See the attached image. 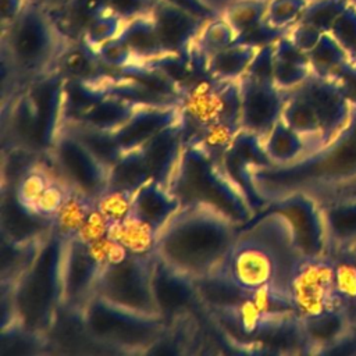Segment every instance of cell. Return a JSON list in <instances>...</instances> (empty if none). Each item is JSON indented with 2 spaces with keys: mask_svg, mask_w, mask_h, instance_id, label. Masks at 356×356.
<instances>
[{
  "mask_svg": "<svg viewBox=\"0 0 356 356\" xmlns=\"http://www.w3.org/2000/svg\"><path fill=\"white\" fill-rule=\"evenodd\" d=\"M321 355L356 356V320H352L343 332L330 346H327Z\"/></svg>",
  "mask_w": 356,
  "mask_h": 356,
  "instance_id": "obj_42",
  "label": "cell"
},
{
  "mask_svg": "<svg viewBox=\"0 0 356 356\" xmlns=\"http://www.w3.org/2000/svg\"><path fill=\"white\" fill-rule=\"evenodd\" d=\"M104 64L95 49L83 40H74L63 49L56 60L54 70L65 79H92L104 74Z\"/></svg>",
  "mask_w": 356,
  "mask_h": 356,
  "instance_id": "obj_26",
  "label": "cell"
},
{
  "mask_svg": "<svg viewBox=\"0 0 356 356\" xmlns=\"http://www.w3.org/2000/svg\"><path fill=\"white\" fill-rule=\"evenodd\" d=\"M95 207V197L70 185L67 196L51 221V229L65 239L74 238Z\"/></svg>",
  "mask_w": 356,
  "mask_h": 356,
  "instance_id": "obj_27",
  "label": "cell"
},
{
  "mask_svg": "<svg viewBox=\"0 0 356 356\" xmlns=\"http://www.w3.org/2000/svg\"><path fill=\"white\" fill-rule=\"evenodd\" d=\"M313 74L309 56L299 49L288 35L274 43L273 51V78L275 85L289 92L303 83Z\"/></svg>",
  "mask_w": 356,
  "mask_h": 356,
  "instance_id": "obj_22",
  "label": "cell"
},
{
  "mask_svg": "<svg viewBox=\"0 0 356 356\" xmlns=\"http://www.w3.org/2000/svg\"><path fill=\"white\" fill-rule=\"evenodd\" d=\"M241 228L231 216L213 204L185 203L160 229L154 254L172 268L200 280L222 263Z\"/></svg>",
  "mask_w": 356,
  "mask_h": 356,
  "instance_id": "obj_2",
  "label": "cell"
},
{
  "mask_svg": "<svg viewBox=\"0 0 356 356\" xmlns=\"http://www.w3.org/2000/svg\"><path fill=\"white\" fill-rule=\"evenodd\" d=\"M355 63H356V61H355Z\"/></svg>",
  "mask_w": 356,
  "mask_h": 356,
  "instance_id": "obj_48",
  "label": "cell"
},
{
  "mask_svg": "<svg viewBox=\"0 0 356 356\" xmlns=\"http://www.w3.org/2000/svg\"><path fill=\"white\" fill-rule=\"evenodd\" d=\"M149 15L165 54H188L195 39L207 22L163 0H157Z\"/></svg>",
  "mask_w": 356,
  "mask_h": 356,
  "instance_id": "obj_18",
  "label": "cell"
},
{
  "mask_svg": "<svg viewBox=\"0 0 356 356\" xmlns=\"http://www.w3.org/2000/svg\"><path fill=\"white\" fill-rule=\"evenodd\" d=\"M250 184L263 203L293 191L317 200L356 192V99L348 122L325 146L286 165L254 167Z\"/></svg>",
  "mask_w": 356,
  "mask_h": 356,
  "instance_id": "obj_1",
  "label": "cell"
},
{
  "mask_svg": "<svg viewBox=\"0 0 356 356\" xmlns=\"http://www.w3.org/2000/svg\"><path fill=\"white\" fill-rule=\"evenodd\" d=\"M152 102H143L117 92H108L86 102L64 107V121L92 129L111 132L128 121L135 111Z\"/></svg>",
  "mask_w": 356,
  "mask_h": 356,
  "instance_id": "obj_16",
  "label": "cell"
},
{
  "mask_svg": "<svg viewBox=\"0 0 356 356\" xmlns=\"http://www.w3.org/2000/svg\"><path fill=\"white\" fill-rule=\"evenodd\" d=\"M68 185L97 199L110 182V167L88 147L65 124L49 153Z\"/></svg>",
  "mask_w": 356,
  "mask_h": 356,
  "instance_id": "obj_10",
  "label": "cell"
},
{
  "mask_svg": "<svg viewBox=\"0 0 356 356\" xmlns=\"http://www.w3.org/2000/svg\"><path fill=\"white\" fill-rule=\"evenodd\" d=\"M82 317L90 339L110 352L146 353L167 327L159 314L135 312L99 295L90 298Z\"/></svg>",
  "mask_w": 356,
  "mask_h": 356,
  "instance_id": "obj_7",
  "label": "cell"
},
{
  "mask_svg": "<svg viewBox=\"0 0 356 356\" xmlns=\"http://www.w3.org/2000/svg\"><path fill=\"white\" fill-rule=\"evenodd\" d=\"M28 3H32L43 10H51L56 8L57 6H60L64 0H26Z\"/></svg>",
  "mask_w": 356,
  "mask_h": 356,
  "instance_id": "obj_46",
  "label": "cell"
},
{
  "mask_svg": "<svg viewBox=\"0 0 356 356\" xmlns=\"http://www.w3.org/2000/svg\"><path fill=\"white\" fill-rule=\"evenodd\" d=\"M157 0H106V11L115 14L122 21H129L152 11Z\"/></svg>",
  "mask_w": 356,
  "mask_h": 356,
  "instance_id": "obj_41",
  "label": "cell"
},
{
  "mask_svg": "<svg viewBox=\"0 0 356 356\" xmlns=\"http://www.w3.org/2000/svg\"><path fill=\"white\" fill-rule=\"evenodd\" d=\"M1 7H0V15H1V22L3 25H8L13 22L19 13L24 10L26 6V0H0Z\"/></svg>",
  "mask_w": 356,
  "mask_h": 356,
  "instance_id": "obj_45",
  "label": "cell"
},
{
  "mask_svg": "<svg viewBox=\"0 0 356 356\" xmlns=\"http://www.w3.org/2000/svg\"><path fill=\"white\" fill-rule=\"evenodd\" d=\"M153 293L159 313L165 321L188 316L199 307L202 299L196 280L165 264L154 254Z\"/></svg>",
  "mask_w": 356,
  "mask_h": 356,
  "instance_id": "obj_15",
  "label": "cell"
},
{
  "mask_svg": "<svg viewBox=\"0 0 356 356\" xmlns=\"http://www.w3.org/2000/svg\"><path fill=\"white\" fill-rule=\"evenodd\" d=\"M241 131L264 138L281 118L288 92L281 90L273 76L245 72L239 79Z\"/></svg>",
  "mask_w": 356,
  "mask_h": 356,
  "instance_id": "obj_13",
  "label": "cell"
},
{
  "mask_svg": "<svg viewBox=\"0 0 356 356\" xmlns=\"http://www.w3.org/2000/svg\"><path fill=\"white\" fill-rule=\"evenodd\" d=\"M324 217L328 254L356 243V192L318 200Z\"/></svg>",
  "mask_w": 356,
  "mask_h": 356,
  "instance_id": "obj_20",
  "label": "cell"
},
{
  "mask_svg": "<svg viewBox=\"0 0 356 356\" xmlns=\"http://www.w3.org/2000/svg\"><path fill=\"white\" fill-rule=\"evenodd\" d=\"M214 273L248 295L266 288H275L288 293V281L273 250L245 231L239 232Z\"/></svg>",
  "mask_w": 356,
  "mask_h": 356,
  "instance_id": "obj_8",
  "label": "cell"
},
{
  "mask_svg": "<svg viewBox=\"0 0 356 356\" xmlns=\"http://www.w3.org/2000/svg\"><path fill=\"white\" fill-rule=\"evenodd\" d=\"M170 4H174L204 21H211L214 18H218V14L216 10L204 4L202 0H163Z\"/></svg>",
  "mask_w": 356,
  "mask_h": 356,
  "instance_id": "obj_44",
  "label": "cell"
},
{
  "mask_svg": "<svg viewBox=\"0 0 356 356\" xmlns=\"http://www.w3.org/2000/svg\"><path fill=\"white\" fill-rule=\"evenodd\" d=\"M96 53H97L100 61L106 67H108L111 70H117V71L127 68L129 65L138 64V63H143L136 58V56L131 51V49L118 36L106 42L104 44L99 46L96 49Z\"/></svg>",
  "mask_w": 356,
  "mask_h": 356,
  "instance_id": "obj_40",
  "label": "cell"
},
{
  "mask_svg": "<svg viewBox=\"0 0 356 356\" xmlns=\"http://www.w3.org/2000/svg\"><path fill=\"white\" fill-rule=\"evenodd\" d=\"M153 264L154 252L128 254L102 270L95 295L135 312L161 316L153 293Z\"/></svg>",
  "mask_w": 356,
  "mask_h": 356,
  "instance_id": "obj_9",
  "label": "cell"
},
{
  "mask_svg": "<svg viewBox=\"0 0 356 356\" xmlns=\"http://www.w3.org/2000/svg\"><path fill=\"white\" fill-rule=\"evenodd\" d=\"M182 120L181 102L147 103L134 115L111 131L110 135L122 153L132 150L150 140L157 134Z\"/></svg>",
  "mask_w": 356,
  "mask_h": 356,
  "instance_id": "obj_17",
  "label": "cell"
},
{
  "mask_svg": "<svg viewBox=\"0 0 356 356\" xmlns=\"http://www.w3.org/2000/svg\"><path fill=\"white\" fill-rule=\"evenodd\" d=\"M184 147V122L182 120L150 140L138 146L143 167L149 179L163 185L170 184L179 156Z\"/></svg>",
  "mask_w": 356,
  "mask_h": 356,
  "instance_id": "obj_19",
  "label": "cell"
},
{
  "mask_svg": "<svg viewBox=\"0 0 356 356\" xmlns=\"http://www.w3.org/2000/svg\"><path fill=\"white\" fill-rule=\"evenodd\" d=\"M235 40V32L224 18H214L207 21L200 33L195 39L192 47L197 50L207 60L217 51L232 44Z\"/></svg>",
  "mask_w": 356,
  "mask_h": 356,
  "instance_id": "obj_33",
  "label": "cell"
},
{
  "mask_svg": "<svg viewBox=\"0 0 356 356\" xmlns=\"http://www.w3.org/2000/svg\"><path fill=\"white\" fill-rule=\"evenodd\" d=\"M312 71L320 76L338 78L350 61L348 53L330 32L321 35L316 46L307 51Z\"/></svg>",
  "mask_w": 356,
  "mask_h": 356,
  "instance_id": "obj_31",
  "label": "cell"
},
{
  "mask_svg": "<svg viewBox=\"0 0 356 356\" xmlns=\"http://www.w3.org/2000/svg\"><path fill=\"white\" fill-rule=\"evenodd\" d=\"M330 33L348 53L350 61H356V6H349L341 13L334 22Z\"/></svg>",
  "mask_w": 356,
  "mask_h": 356,
  "instance_id": "obj_39",
  "label": "cell"
},
{
  "mask_svg": "<svg viewBox=\"0 0 356 356\" xmlns=\"http://www.w3.org/2000/svg\"><path fill=\"white\" fill-rule=\"evenodd\" d=\"M67 241L51 229L14 285L17 323L31 331L47 334L61 307Z\"/></svg>",
  "mask_w": 356,
  "mask_h": 356,
  "instance_id": "obj_5",
  "label": "cell"
},
{
  "mask_svg": "<svg viewBox=\"0 0 356 356\" xmlns=\"http://www.w3.org/2000/svg\"><path fill=\"white\" fill-rule=\"evenodd\" d=\"M288 295L300 317L341 307L335 285V264L331 254L305 257L296 267Z\"/></svg>",
  "mask_w": 356,
  "mask_h": 356,
  "instance_id": "obj_11",
  "label": "cell"
},
{
  "mask_svg": "<svg viewBox=\"0 0 356 356\" xmlns=\"http://www.w3.org/2000/svg\"><path fill=\"white\" fill-rule=\"evenodd\" d=\"M60 39L65 38L49 14L26 3L19 15L3 29V57L8 58L17 78L22 76L29 82L54 70L56 60L65 47Z\"/></svg>",
  "mask_w": 356,
  "mask_h": 356,
  "instance_id": "obj_6",
  "label": "cell"
},
{
  "mask_svg": "<svg viewBox=\"0 0 356 356\" xmlns=\"http://www.w3.org/2000/svg\"><path fill=\"white\" fill-rule=\"evenodd\" d=\"M259 49L261 47L232 43L207 60L206 71L210 76L220 81H236L248 71Z\"/></svg>",
  "mask_w": 356,
  "mask_h": 356,
  "instance_id": "obj_28",
  "label": "cell"
},
{
  "mask_svg": "<svg viewBox=\"0 0 356 356\" xmlns=\"http://www.w3.org/2000/svg\"><path fill=\"white\" fill-rule=\"evenodd\" d=\"M353 99L337 78L312 74L289 90L281 118L307 145L309 154L325 146L345 127Z\"/></svg>",
  "mask_w": 356,
  "mask_h": 356,
  "instance_id": "obj_3",
  "label": "cell"
},
{
  "mask_svg": "<svg viewBox=\"0 0 356 356\" xmlns=\"http://www.w3.org/2000/svg\"><path fill=\"white\" fill-rule=\"evenodd\" d=\"M168 188L181 204L191 202L213 204L242 227L254 217L256 207L242 185L222 163L196 146L184 143Z\"/></svg>",
  "mask_w": 356,
  "mask_h": 356,
  "instance_id": "obj_4",
  "label": "cell"
},
{
  "mask_svg": "<svg viewBox=\"0 0 356 356\" xmlns=\"http://www.w3.org/2000/svg\"><path fill=\"white\" fill-rule=\"evenodd\" d=\"M264 210L277 211L285 217L303 257L328 254L324 217L314 196L300 191L288 192L267 202Z\"/></svg>",
  "mask_w": 356,
  "mask_h": 356,
  "instance_id": "obj_12",
  "label": "cell"
},
{
  "mask_svg": "<svg viewBox=\"0 0 356 356\" xmlns=\"http://www.w3.org/2000/svg\"><path fill=\"white\" fill-rule=\"evenodd\" d=\"M267 3L266 0H239L225 8L224 19L234 29L235 38L264 19Z\"/></svg>",
  "mask_w": 356,
  "mask_h": 356,
  "instance_id": "obj_34",
  "label": "cell"
},
{
  "mask_svg": "<svg viewBox=\"0 0 356 356\" xmlns=\"http://www.w3.org/2000/svg\"><path fill=\"white\" fill-rule=\"evenodd\" d=\"M323 32H320L318 29L303 24V22H296L288 32V38L303 51H310L316 43L318 42V39L321 38Z\"/></svg>",
  "mask_w": 356,
  "mask_h": 356,
  "instance_id": "obj_43",
  "label": "cell"
},
{
  "mask_svg": "<svg viewBox=\"0 0 356 356\" xmlns=\"http://www.w3.org/2000/svg\"><path fill=\"white\" fill-rule=\"evenodd\" d=\"M134 193L135 192L132 191L108 186L96 199V209L106 218L110 227L118 224L129 214L132 209Z\"/></svg>",
  "mask_w": 356,
  "mask_h": 356,
  "instance_id": "obj_36",
  "label": "cell"
},
{
  "mask_svg": "<svg viewBox=\"0 0 356 356\" xmlns=\"http://www.w3.org/2000/svg\"><path fill=\"white\" fill-rule=\"evenodd\" d=\"M349 6V0H309L299 22L307 24L320 32H330L337 18Z\"/></svg>",
  "mask_w": 356,
  "mask_h": 356,
  "instance_id": "obj_35",
  "label": "cell"
},
{
  "mask_svg": "<svg viewBox=\"0 0 356 356\" xmlns=\"http://www.w3.org/2000/svg\"><path fill=\"white\" fill-rule=\"evenodd\" d=\"M350 317L342 307H335L320 314L302 317L309 355H321L348 327Z\"/></svg>",
  "mask_w": 356,
  "mask_h": 356,
  "instance_id": "obj_25",
  "label": "cell"
},
{
  "mask_svg": "<svg viewBox=\"0 0 356 356\" xmlns=\"http://www.w3.org/2000/svg\"><path fill=\"white\" fill-rule=\"evenodd\" d=\"M349 1H350L353 6H356V0H349Z\"/></svg>",
  "mask_w": 356,
  "mask_h": 356,
  "instance_id": "obj_47",
  "label": "cell"
},
{
  "mask_svg": "<svg viewBox=\"0 0 356 356\" xmlns=\"http://www.w3.org/2000/svg\"><path fill=\"white\" fill-rule=\"evenodd\" d=\"M181 207V200L167 185L149 179L135 193L131 211L159 231Z\"/></svg>",
  "mask_w": 356,
  "mask_h": 356,
  "instance_id": "obj_21",
  "label": "cell"
},
{
  "mask_svg": "<svg viewBox=\"0 0 356 356\" xmlns=\"http://www.w3.org/2000/svg\"><path fill=\"white\" fill-rule=\"evenodd\" d=\"M309 0H270L264 19L274 28L291 29L303 14Z\"/></svg>",
  "mask_w": 356,
  "mask_h": 356,
  "instance_id": "obj_37",
  "label": "cell"
},
{
  "mask_svg": "<svg viewBox=\"0 0 356 356\" xmlns=\"http://www.w3.org/2000/svg\"><path fill=\"white\" fill-rule=\"evenodd\" d=\"M106 11V0H64L46 11L57 31L68 40H81L89 24Z\"/></svg>",
  "mask_w": 356,
  "mask_h": 356,
  "instance_id": "obj_23",
  "label": "cell"
},
{
  "mask_svg": "<svg viewBox=\"0 0 356 356\" xmlns=\"http://www.w3.org/2000/svg\"><path fill=\"white\" fill-rule=\"evenodd\" d=\"M159 229L139 218L136 214H129L115 225H111L108 235L120 242L132 254H149L154 252Z\"/></svg>",
  "mask_w": 356,
  "mask_h": 356,
  "instance_id": "obj_30",
  "label": "cell"
},
{
  "mask_svg": "<svg viewBox=\"0 0 356 356\" xmlns=\"http://www.w3.org/2000/svg\"><path fill=\"white\" fill-rule=\"evenodd\" d=\"M261 149L270 161V165H286L309 154L303 138L282 118H280L261 139Z\"/></svg>",
  "mask_w": 356,
  "mask_h": 356,
  "instance_id": "obj_24",
  "label": "cell"
},
{
  "mask_svg": "<svg viewBox=\"0 0 356 356\" xmlns=\"http://www.w3.org/2000/svg\"><path fill=\"white\" fill-rule=\"evenodd\" d=\"M118 38L131 49L138 60L149 63L165 54L159 42L153 21L149 14L127 21Z\"/></svg>",
  "mask_w": 356,
  "mask_h": 356,
  "instance_id": "obj_29",
  "label": "cell"
},
{
  "mask_svg": "<svg viewBox=\"0 0 356 356\" xmlns=\"http://www.w3.org/2000/svg\"><path fill=\"white\" fill-rule=\"evenodd\" d=\"M124 24L125 21H122L115 14L104 11L89 24L81 40L86 42L92 49L96 50L99 46L104 44L106 42L117 38Z\"/></svg>",
  "mask_w": 356,
  "mask_h": 356,
  "instance_id": "obj_38",
  "label": "cell"
},
{
  "mask_svg": "<svg viewBox=\"0 0 356 356\" xmlns=\"http://www.w3.org/2000/svg\"><path fill=\"white\" fill-rule=\"evenodd\" d=\"M103 267L95 259L89 246L76 238L67 241L63 268V303L61 307L83 312L95 295L97 278Z\"/></svg>",
  "mask_w": 356,
  "mask_h": 356,
  "instance_id": "obj_14",
  "label": "cell"
},
{
  "mask_svg": "<svg viewBox=\"0 0 356 356\" xmlns=\"http://www.w3.org/2000/svg\"><path fill=\"white\" fill-rule=\"evenodd\" d=\"M57 178L50 174L43 164L36 163L29 170H26L14 185H8L13 188L14 196L17 203L29 214L35 216V210L38 202L40 200L42 195L47 189V186ZM39 218V217H38Z\"/></svg>",
  "mask_w": 356,
  "mask_h": 356,
  "instance_id": "obj_32",
  "label": "cell"
}]
</instances>
